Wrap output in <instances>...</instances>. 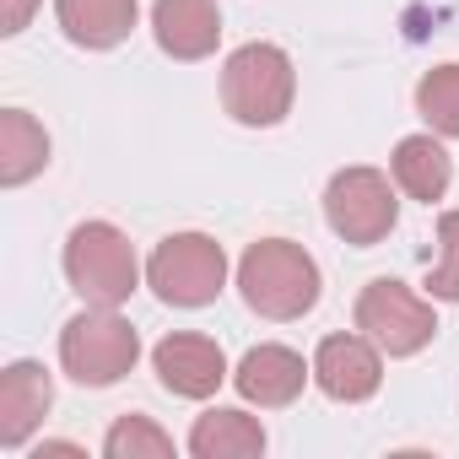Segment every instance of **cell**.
I'll list each match as a JSON object with an SVG mask.
<instances>
[{
	"instance_id": "ffe728a7",
	"label": "cell",
	"mask_w": 459,
	"mask_h": 459,
	"mask_svg": "<svg viewBox=\"0 0 459 459\" xmlns=\"http://www.w3.org/2000/svg\"><path fill=\"white\" fill-rule=\"evenodd\" d=\"M33 6H39V0H0V33L17 39V33L33 22Z\"/></svg>"
},
{
	"instance_id": "44dd1931",
	"label": "cell",
	"mask_w": 459,
	"mask_h": 459,
	"mask_svg": "<svg viewBox=\"0 0 459 459\" xmlns=\"http://www.w3.org/2000/svg\"><path fill=\"white\" fill-rule=\"evenodd\" d=\"M44 454H71V459H87L76 443H39V454H33V459H44Z\"/></svg>"
},
{
	"instance_id": "7a4b0ae2",
	"label": "cell",
	"mask_w": 459,
	"mask_h": 459,
	"mask_svg": "<svg viewBox=\"0 0 459 459\" xmlns=\"http://www.w3.org/2000/svg\"><path fill=\"white\" fill-rule=\"evenodd\" d=\"M298 98V71L292 55L276 44H244L221 65V108L249 130H271L292 114Z\"/></svg>"
},
{
	"instance_id": "5bb4252c",
	"label": "cell",
	"mask_w": 459,
	"mask_h": 459,
	"mask_svg": "<svg viewBox=\"0 0 459 459\" xmlns=\"http://www.w3.org/2000/svg\"><path fill=\"white\" fill-rule=\"evenodd\" d=\"M135 0H55V22L76 49H114L135 28Z\"/></svg>"
},
{
	"instance_id": "3957f363",
	"label": "cell",
	"mask_w": 459,
	"mask_h": 459,
	"mask_svg": "<svg viewBox=\"0 0 459 459\" xmlns=\"http://www.w3.org/2000/svg\"><path fill=\"white\" fill-rule=\"evenodd\" d=\"M65 281L92 308H119L141 287V260L114 221H82L65 238Z\"/></svg>"
},
{
	"instance_id": "d6986e66",
	"label": "cell",
	"mask_w": 459,
	"mask_h": 459,
	"mask_svg": "<svg viewBox=\"0 0 459 459\" xmlns=\"http://www.w3.org/2000/svg\"><path fill=\"white\" fill-rule=\"evenodd\" d=\"M432 303H459V211L437 216V265L427 271Z\"/></svg>"
},
{
	"instance_id": "9c48e42d",
	"label": "cell",
	"mask_w": 459,
	"mask_h": 459,
	"mask_svg": "<svg viewBox=\"0 0 459 459\" xmlns=\"http://www.w3.org/2000/svg\"><path fill=\"white\" fill-rule=\"evenodd\" d=\"M314 384L341 405H362L384 384V351L362 330L357 335H325L314 351Z\"/></svg>"
},
{
	"instance_id": "8992f818",
	"label": "cell",
	"mask_w": 459,
	"mask_h": 459,
	"mask_svg": "<svg viewBox=\"0 0 459 459\" xmlns=\"http://www.w3.org/2000/svg\"><path fill=\"white\" fill-rule=\"evenodd\" d=\"M325 221H330V233L346 238L351 249L384 244L394 233V221H400V200H394L389 173H378V168H341L325 184Z\"/></svg>"
},
{
	"instance_id": "7c38bea8",
	"label": "cell",
	"mask_w": 459,
	"mask_h": 459,
	"mask_svg": "<svg viewBox=\"0 0 459 459\" xmlns=\"http://www.w3.org/2000/svg\"><path fill=\"white\" fill-rule=\"evenodd\" d=\"M157 49L173 60H205L221 44V12L216 0H157L152 6Z\"/></svg>"
},
{
	"instance_id": "30bf717a",
	"label": "cell",
	"mask_w": 459,
	"mask_h": 459,
	"mask_svg": "<svg viewBox=\"0 0 459 459\" xmlns=\"http://www.w3.org/2000/svg\"><path fill=\"white\" fill-rule=\"evenodd\" d=\"M308 378H314V362H303L292 346H276V341L249 346L244 362L233 368L238 394H244L249 405H260V411H281V405H292V400L303 394Z\"/></svg>"
},
{
	"instance_id": "9a60e30c",
	"label": "cell",
	"mask_w": 459,
	"mask_h": 459,
	"mask_svg": "<svg viewBox=\"0 0 459 459\" xmlns=\"http://www.w3.org/2000/svg\"><path fill=\"white\" fill-rule=\"evenodd\" d=\"M389 173H394V189H405L411 200L432 205V200H443L448 184H454V157L443 152V135L427 130V135H405V141L394 146Z\"/></svg>"
},
{
	"instance_id": "4fadbf2b",
	"label": "cell",
	"mask_w": 459,
	"mask_h": 459,
	"mask_svg": "<svg viewBox=\"0 0 459 459\" xmlns=\"http://www.w3.org/2000/svg\"><path fill=\"white\" fill-rule=\"evenodd\" d=\"M189 454L195 459H255V454H265V427H260V416H249L238 405H211L189 427Z\"/></svg>"
},
{
	"instance_id": "5b68a950",
	"label": "cell",
	"mask_w": 459,
	"mask_h": 459,
	"mask_svg": "<svg viewBox=\"0 0 459 459\" xmlns=\"http://www.w3.org/2000/svg\"><path fill=\"white\" fill-rule=\"evenodd\" d=\"M146 287L168 308H205L227 287V255L211 233H168L146 260Z\"/></svg>"
},
{
	"instance_id": "e0dca14e",
	"label": "cell",
	"mask_w": 459,
	"mask_h": 459,
	"mask_svg": "<svg viewBox=\"0 0 459 459\" xmlns=\"http://www.w3.org/2000/svg\"><path fill=\"white\" fill-rule=\"evenodd\" d=\"M416 114L427 119L432 135H443V141L459 135V60L432 65V71L416 82Z\"/></svg>"
},
{
	"instance_id": "52a82bcc",
	"label": "cell",
	"mask_w": 459,
	"mask_h": 459,
	"mask_svg": "<svg viewBox=\"0 0 459 459\" xmlns=\"http://www.w3.org/2000/svg\"><path fill=\"white\" fill-rule=\"evenodd\" d=\"M357 330L384 351V357H416L421 346H432L437 335V314L427 298H416L405 281L378 276L362 287L357 298Z\"/></svg>"
},
{
	"instance_id": "2e32d148",
	"label": "cell",
	"mask_w": 459,
	"mask_h": 459,
	"mask_svg": "<svg viewBox=\"0 0 459 459\" xmlns=\"http://www.w3.org/2000/svg\"><path fill=\"white\" fill-rule=\"evenodd\" d=\"M44 168H49V135H44V125L28 108H6V114H0V184L22 189Z\"/></svg>"
},
{
	"instance_id": "ac0fdd59",
	"label": "cell",
	"mask_w": 459,
	"mask_h": 459,
	"mask_svg": "<svg viewBox=\"0 0 459 459\" xmlns=\"http://www.w3.org/2000/svg\"><path fill=\"white\" fill-rule=\"evenodd\" d=\"M103 454H108V459H168V454H173V437H168L152 416L130 411V416H119V421L108 427Z\"/></svg>"
},
{
	"instance_id": "8fae6325",
	"label": "cell",
	"mask_w": 459,
	"mask_h": 459,
	"mask_svg": "<svg viewBox=\"0 0 459 459\" xmlns=\"http://www.w3.org/2000/svg\"><path fill=\"white\" fill-rule=\"evenodd\" d=\"M49 405H55V384L44 362H28V357L12 362L0 373V448H22L49 416Z\"/></svg>"
},
{
	"instance_id": "ba28073f",
	"label": "cell",
	"mask_w": 459,
	"mask_h": 459,
	"mask_svg": "<svg viewBox=\"0 0 459 459\" xmlns=\"http://www.w3.org/2000/svg\"><path fill=\"white\" fill-rule=\"evenodd\" d=\"M152 368H157V384L178 400H211L227 378V357L211 335H195V330H178V335H162L152 346Z\"/></svg>"
},
{
	"instance_id": "6da1fadb",
	"label": "cell",
	"mask_w": 459,
	"mask_h": 459,
	"mask_svg": "<svg viewBox=\"0 0 459 459\" xmlns=\"http://www.w3.org/2000/svg\"><path fill=\"white\" fill-rule=\"evenodd\" d=\"M319 265L303 244L292 238H260L244 249L238 260V292L244 303L271 319V325H287V319H303L314 303H319Z\"/></svg>"
},
{
	"instance_id": "277c9868",
	"label": "cell",
	"mask_w": 459,
	"mask_h": 459,
	"mask_svg": "<svg viewBox=\"0 0 459 459\" xmlns=\"http://www.w3.org/2000/svg\"><path fill=\"white\" fill-rule=\"evenodd\" d=\"M141 362V335L119 308H82L65 330H60V368L82 384V389H108L119 384L130 368Z\"/></svg>"
}]
</instances>
